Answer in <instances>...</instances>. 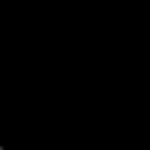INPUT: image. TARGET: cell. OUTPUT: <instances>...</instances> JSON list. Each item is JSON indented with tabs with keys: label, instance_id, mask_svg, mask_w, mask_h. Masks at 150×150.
Returning <instances> with one entry per match:
<instances>
[{
	"label": "cell",
	"instance_id": "6da1fadb",
	"mask_svg": "<svg viewBox=\"0 0 150 150\" xmlns=\"http://www.w3.org/2000/svg\"><path fill=\"white\" fill-rule=\"evenodd\" d=\"M0 150H3V147H0Z\"/></svg>",
	"mask_w": 150,
	"mask_h": 150
}]
</instances>
